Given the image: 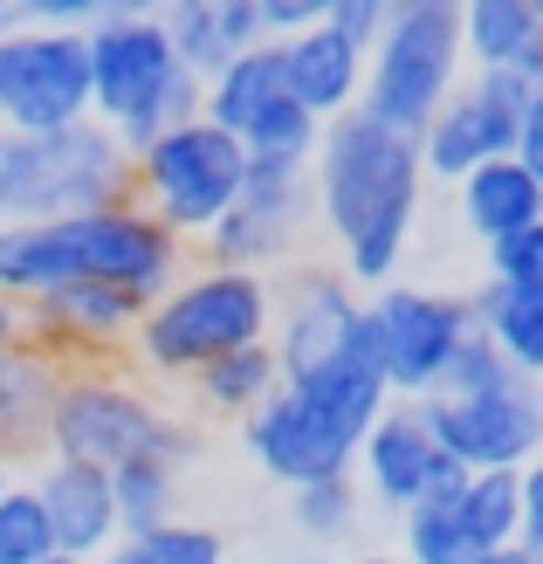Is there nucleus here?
I'll use <instances>...</instances> for the list:
<instances>
[{"label":"nucleus","instance_id":"9d476101","mask_svg":"<svg viewBox=\"0 0 543 564\" xmlns=\"http://www.w3.org/2000/svg\"><path fill=\"white\" fill-rule=\"evenodd\" d=\"M317 228V200H309V165L303 159H248L241 200L227 207V220L199 241L207 269H235V275H282L296 262L303 235Z\"/></svg>","mask_w":543,"mask_h":564},{"label":"nucleus","instance_id":"f704fd0d","mask_svg":"<svg viewBox=\"0 0 543 564\" xmlns=\"http://www.w3.org/2000/svg\"><path fill=\"white\" fill-rule=\"evenodd\" d=\"M324 21L345 35L351 48H379V35H385V21H392V0H324Z\"/></svg>","mask_w":543,"mask_h":564},{"label":"nucleus","instance_id":"aec40b11","mask_svg":"<svg viewBox=\"0 0 543 564\" xmlns=\"http://www.w3.org/2000/svg\"><path fill=\"white\" fill-rule=\"evenodd\" d=\"M275 48H282V83H290V97H296L303 118L330 124V118H351V110H358V97H365V63H371V55L351 48L330 21L303 28L296 42H275Z\"/></svg>","mask_w":543,"mask_h":564},{"label":"nucleus","instance_id":"4be33fe9","mask_svg":"<svg viewBox=\"0 0 543 564\" xmlns=\"http://www.w3.org/2000/svg\"><path fill=\"white\" fill-rule=\"evenodd\" d=\"M454 200H461V228L481 248H502L509 235H523V228L543 220V186L517 159H496V165H481V173H468L454 186Z\"/></svg>","mask_w":543,"mask_h":564},{"label":"nucleus","instance_id":"0eeeda50","mask_svg":"<svg viewBox=\"0 0 543 564\" xmlns=\"http://www.w3.org/2000/svg\"><path fill=\"white\" fill-rule=\"evenodd\" d=\"M468 83L461 55V0H392V21L365 63L358 110L399 138H426V124L447 110V97Z\"/></svg>","mask_w":543,"mask_h":564},{"label":"nucleus","instance_id":"e433bc0d","mask_svg":"<svg viewBox=\"0 0 543 564\" xmlns=\"http://www.w3.org/2000/svg\"><path fill=\"white\" fill-rule=\"evenodd\" d=\"M517 165L543 186V90L530 97V110H523V124H517Z\"/></svg>","mask_w":543,"mask_h":564},{"label":"nucleus","instance_id":"9b49d317","mask_svg":"<svg viewBox=\"0 0 543 564\" xmlns=\"http://www.w3.org/2000/svg\"><path fill=\"white\" fill-rule=\"evenodd\" d=\"M165 406L118 365H76L55 379V406H48V462H90V468H118L159 434Z\"/></svg>","mask_w":543,"mask_h":564},{"label":"nucleus","instance_id":"4c0bfd02","mask_svg":"<svg viewBox=\"0 0 543 564\" xmlns=\"http://www.w3.org/2000/svg\"><path fill=\"white\" fill-rule=\"evenodd\" d=\"M14 345H28V310L14 296H0V351H14Z\"/></svg>","mask_w":543,"mask_h":564},{"label":"nucleus","instance_id":"dca6fc26","mask_svg":"<svg viewBox=\"0 0 543 564\" xmlns=\"http://www.w3.org/2000/svg\"><path fill=\"white\" fill-rule=\"evenodd\" d=\"M145 317V303L124 290H104V282H76V290H55L42 303H28V345L48 365H118L131 351V330Z\"/></svg>","mask_w":543,"mask_h":564},{"label":"nucleus","instance_id":"49530a36","mask_svg":"<svg viewBox=\"0 0 543 564\" xmlns=\"http://www.w3.org/2000/svg\"><path fill=\"white\" fill-rule=\"evenodd\" d=\"M536 90H543V63H536Z\"/></svg>","mask_w":543,"mask_h":564},{"label":"nucleus","instance_id":"473e14b6","mask_svg":"<svg viewBox=\"0 0 543 564\" xmlns=\"http://www.w3.org/2000/svg\"><path fill=\"white\" fill-rule=\"evenodd\" d=\"M509 379H517V372H509V358H502L481 330H468V345L454 351L441 392H496V386H509Z\"/></svg>","mask_w":543,"mask_h":564},{"label":"nucleus","instance_id":"a878e982","mask_svg":"<svg viewBox=\"0 0 543 564\" xmlns=\"http://www.w3.org/2000/svg\"><path fill=\"white\" fill-rule=\"evenodd\" d=\"M475 310V330L509 358V372L543 386V290H517V282H481L468 296Z\"/></svg>","mask_w":543,"mask_h":564},{"label":"nucleus","instance_id":"2eb2a0df","mask_svg":"<svg viewBox=\"0 0 543 564\" xmlns=\"http://www.w3.org/2000/svg\"><path fill=\"white\" fill-rule=\"evenodd\" d=\"M530 97H536V76H468L420 138L426 180L461 186L468 173H481V165L517 159V124H523Z\"/></svg>","mask_w":543,"mask_h":564},{"label":"nucleus","instance_id":"a211bd4d","mask_svg":"<svg viewBox=\"0 0 543 564\" xmlns=\"http://www.w3.org/2000/svg\"><path fill=\"white\" fill-rule=\"evenodd\" d=\"M35 502L48 517V538L63 557H83V564H104L118 551L124 523H118V496H110V468H90V462H42L35 482Z\"/></svg>","mask_w":543,"mask_h":564},{"label":"nucleus","instance_id":"7ed1b4c3","mask_svg":"<svg viewBox=\"0 0 543 564\" xmlns=\"http://www.w3.org/2000/svg\"><path fill=\"white\" fill-rule=\"evenodd\" d=\"M392 406V386L371 358V337L358 324L351 351H337L330 365L303 379H282V392L241 427L248 462L282 489L303 482H330V475H351L365 434L379 427V413Z\"/></svg>","mask_w":543,"mask_h":564},{"label":"nucleus","instance_id":"58836bf2","mask_svg":"<svg viewBox=\"0 0 543 564\" xmlns=\"http://www.w3.org/2000/svg\"><path fill=\"white\" fill-rule=\"evenodd\" d=\"M523 523H543V462L523 468Z\"/></svg>","mask_w":543,"mask_h":564},{"label":"nucleus","instance_id":"4468645a","mask_svg":"<svg viewBox=\"0 0 543 564\" xmlns=\"http://www.w3.org/2000/svg\"><path fill=\"white\" fill-rule=\"evenodd\" d=\"M269 290H275L269 351L282 365V379H303V372H317V365H330L337 351H351V337L365 324V290L345 269L290 262Z\"/></svg>","mask_w":543,"mask_h":564},{"label":"nucleus","instance_id":"6e6552de","mask_svg":"<svg viewBox=\"0 0 543 564\" xmlns=\"http://www.w3.org/2000/svg\"><path fill=\"white\" fill-rule=\"evenodd\" d=\"M241 180H248L241 138H227L207 118L173 124V131H159L152 145L131 152V200L145 207L159 228H173L186 248H199L227 220V207L241 200Z\"/></svg>","mask_w":543,"mask_h":564},{"label":"nucleus","instance_id":"ddd939ff","mask_svg":"<svg viewBox=\"0 0 543 564\" xmlns=\"http://www.w3.org/2000/svg\"><path fill=\"white\" fill-rule=\"evenodd\" d=\"M441 455L468 475H523L543 462V386L509 379L496 392H434L420 400Z\"/></svg>","mask_w":543,"mask_h":564},{"label":"nucleus","instance_id":"6ab92c4d","mask_svg":"<svg viewBox=\"0 0 543 564\" xmlns=\"http://www.w3.org/2000/svg\"><path fill=\"white\" fill-rule=\"evenodd\" d=\"M199 462V434L186 427V420L165 413L159 420V434L138 447L131 462L110 468V496H118V523H124V538H138V530H159V523H173L180 517V482H186V468Z\"/></svg>","mask_w":543,"mask_h":564},{"label":"nucleus","instance_id":"393cba45","mask_svg":"<svg viewBox=\"0 0 543 564\" xmlns=\"http://www.w3.org/2000/svg\"><path fill=\"white\" fill-rule=\"evenodd\" d=\"M282 97H290V83H282V48L269 42V48H254V55H235V63L199 90V118L220 124L227 138H248Z\"/></svg>","mask_w":543,"mask_h":564},{"label":"nucleus","instance_id":"72a5a7b5","mask_svg":"<svg viewBox=\"0 0 543 564\" xmlns=\"http://www.w3.org/2000/svg\"><path fill=\"white\" fill-rule=\"evenodd\" d=\"M489 275L517 282V290H543V220L523 235H509L502 248H489Z\"/></svg>","mask_w":543,"mask_h":564},{"label":"nucleus","instance_id":"423d86ee","mask_svg":"<svg viewBox=\"0 0 543 564\" xmlns=\"http://www.w3.org/2000/svg\"><path fill=\"white\" fill-rule=\"evenodd\" d=\"M131 200V152L97 118L69 131H0V228L76 220Z\"/></svg>","mask_w":543,"mask_h":564},{"label":"nucleus","instance_id":"f8f14e48","mask_svg":"<svg viewBox=\"0 0 543 564\" xmlns=\"http://www.w3.org/2000/svg\"><path fill=\"white\" fill-rule=\"evenodd\" d=\"M90 124V42L83 28L21 21L0 42V131H69Z\"/></svg>","mask_w":543,"mask_h":564},{"label":"nucleus","instance_id":"2f4dec72","mask_svg":"<svg viewBox=\"0 0 543 564\" xmlns=\"http://www.w3.org/2000/svg\"><path fill=\"white\" fill-rule=\"evenodd\" d=\"M55 557V538H48V517L28 482H14L0 496V564H42Z\"/></svg>","mask_w":543,"mask_h":564},{"label":"nucleus","instance_id":"ea45409f","mask_svg":"<svg viewBox=\"0 0 543 564\" xmlns=\"http://www.w3.org/2000/svg\"><path fill=\"white\" fill-rule=\"evenodd\" d=\"M517 551H523L530 564H543V523H523V538H517Z\"/></svg>","mask_w":543,"mask_h":564},{"label":"nucleus","instance_id":"c9c22d12","mask_svg":"<svg viewBox=\"0 0 543 564\" xmlns=\"http://www.w3.org/2000/svg\"><path fill=\"white\" fill-rule=\"evenodd\" d=\"M254 8H262L269 42H296L303 28H317V21H324V0H254Z\"/></svg>","mask_w":543,"mask_h":564},{"label":"nucleus","instance_id":"5701e85b","mask_svg":"<svg viewBox=\"0 0 543 564\" xmlns=\"http://www.w3.org/2000/svg\"><path fill=\"white\" fill-rule=\"evenodd\" d=\"M55 379H63V365H48L35 345L0 351V455H8V462L42 455L48 406H55Z\"/></svg>","mask_w":543,"mask_h":564},{"label":"nucleus","instance_id":"a19ab883","mask_svg":"<svg viewBox=\"0 0 543 564\" xmlns=\"http://www.w3.org/2000/svg\"><path fill=\"white\" fill-rule=\"evenodd\" d=\"M345 564H406V557H399V551H351Z\"/></svg>","mask_w":543,"mask_h":564},{"label":"nucleus","instance_id":"79ce46f5","mask_svg":"<svg viewBox=\"0 0 543 564\" xmlns=\"http://www.w3.org/2000/svg\"><path fill=\"white\" fill-rule=\"evenodd\" d=\"M475 564H530V557H523L517 544H509V551H489V557H475Z\"/></svg>","mask_w":543,"mask_h":564},{"label":"nucleus","instance_id":"7c9ffc66","mask_svg":"<svg viewBox=\"0 0 543 564\" xmlns=\"http://www.w3.org/2000/svg\"><path fill=\"white\" fill-rule=\"evenodd\" d=\"M399 557L406 564H475L461 523H454V496L447 502H413L399 517Z\"/></svg>","mask_w":543,"mask_h":564},{"label":"nucleus","instance_id":"c03bdc74","mask_svg":"<svg viewBox=\"0 0 543 564\" xmlns=\"http://www.w3.org/2000/svg\"><path fill=\"white\" fill-rule=\"evenodd\" d=\"M8 489H14V462H8V455H0V496H8Z\"/></svg>","mask_w":543,"mask_h":564},{"label":"nucleus","instance_id":"c756f323","mask_svg":"<svg viewBox=\"0 0 543 564\" xmlns=\"http://www.w3.org/2000/svg\"><path fill=\"white\" fill-rule=\"evenodd\" d=\"M104 564H227V544H220V530L173 517V523H159V530L118 538V551H110Z\"/></svg>","mask_w":543,"mask_h":564},{"label":"nucleus","instance_id":"39448f33","mask_svg":"<svg viewBox=\"0 0 543 564\" xmlns=\"http://www.w3.org/2000/svg\"><path fill=\"white\" fill-rule=\"evenodd\" d=\"M275 317L269 275H235V269H186L131 330V351L152 379H193L199 365H214L241 345H262Z\"/></svg>","mask_w":543,"mask_h":564},{"label":"nucleus","instance_id":"cd10ccee","mask_svg":"<svg viewBox=\"0 0 543 564\" xmlns=\"http://www.w3.org/2000/svg\"><path fill=\"white\" fill-rule=\"evenodd\" d=\"M290 523H296V538L317 544V551L351 544L358 523H365V489H358V475H330V482L290 489Z\"/></svg>","mask_w":543,"mask_h":564},{"label":"nucleus","instance_id":"1a4fd4ad","mask_svg":"<svg viewBox=\"0 0 543 564\" xmlns=\"http://www.w3.org/2000/svg\"><path fill=\"white\" fill-rule=\"evenodd\" d=\"M475 310L454 290H420V282H385V290L365 296V337L371 358L392 386V400H434L454 351L468 345Z\"/></svg>","mask_w":543,"mask_h":564},{"label":"nucleus","instance_id":"f257e3e1","mask_svg":"<svg viewBox=\"0 0 543 564\" xmlns=\"http://www.w3.org/2000/svg\"><path fill=\"white\" fill-rule=\"evenodd\" d=\"M420 193H426V165L413 138L371 124L365 110L330 118L317 131V159H309L317 228L330 235L337 269L365 296L399 282V262H406L413 228H420Z\"/></svg>","mask_w":543,"mask_h":564},{"label":"nucleus","instance_id":"f03ea898","mask_svg":"<svg viewBox=\"0 0 543 564\" xmlns=\"http://www.w3.org/2000/svg\"><path fill=\"white\" fill-rule=\"evenodd\" d=\"M186 269H193V248L173 228H159L138 200L76 214V220L0 228V296H14L21 310L55 290H76V282H104V290H124L152 310Z\"/></svg>","mask_w":543,"mask_h":564},{"label":"nucleus","instance_id":"20e7f679","mask_svg":"<svg viewBox=\"0 0 543 564\" xmlns=\"http://www.w3.org/2000/svg\"><path fill=\"white\" fill-rule=\"evenodd\" d=\"M83 42H90V118L124 152L199 118V90L207 83H193L173 63V42H165L152 8H104L83 28Z\"/></svg>","mask_w":543,"mask_h":564},{"label":"nucleus","instance_id":"b1692460","mask_svg":"<svg viewBox=\"0 0 543 564\" xmlns=\"http://www.w3.org/2000/svg\"><path fill=\"white\" fill-rule=\"evenodd\" d=\"M186 392H193V406L207 420H235V427H248V420L282 392V365H275L269 337H262V345H241V351H227L214 365H199V372L186 379Z\"/></svg>","mask_w":543,"mask_h":564},{"label":"nucleus","instance_id":"412c9836","mask_svg":"<svg viewBox=\"0 0 543 564\" xmlns=\"http://www.w3.org/2000/svg\"><path fill=\"white\" fill-rule=\"evenodd\" d=\"M461 55L468 76H536L543 21L530 0H461Z\"/></svg>","mask_w":543,"mask_h":564},{"label":"nucleus","instance_id":"f3484780","mask_svg":"<svg viewBox=\"0 0 543 564\" xmlns=\"http://www.w3.org/2000/svg\"><path fill=\"white\" fill-rule=\"evenodd\" d=\"M441 462H447V455H441L434 427H426V413H420L413 400H392V406L379 413V427L365 434L351 475H358V489L379 502V510L406 517L413 502H426V489H434V468H441Z\"/></svg>","mask_w":543,"mask_h":564},{"label":"nucleus","instance_id":"a18cd8bd","mask_svg":"<svg viewBox=\"0 0 543 564\" xmlns=\"http://www.w3.org/2000/svg\"><path fill=\"white\" fill-rule=\"evenodd\" d=\"M42 564H83V557H63V551H55V557H42Z\"/></svg>","mask_w":543,"mask_h":564},{"label":"nucleus","instance_id":"37998d69","mask_svg":"<svg viewBox=\"0 0 543 564\" xmlns=\"http://www.w3.org/2000/svg\"><path fill=\"white\" fill-rule=\"evenodd\" d=\"M14 28H21V8H8V0H0V42H8Z\"/></svg>","mask_w":543,"mask_h":564},{"label":"nucleus","instance_id":"c85d7f7f","mask_svg":"<svg viewBox=\"0 0 543 564\" xmlns=\"http://www.w3.org/2000/svg\"><path fill=\"white\" fill-rule=\"evenodd\" d=\"M159 28L173 42V63L193 76V83H214L227 69V42H220V0H173L159 8Z\"/></svg>","mask_w":543,"mask_h":564},{"label":"nucleus","instance_id":"bb28decb","mask_svg":"<svg viewBox=\"0 0 543 564\" xmlns=\"http://www.w3.org/2000/svg\"><path fill=\"white\" fill-rule=\"evenodd\" d=\"M454 523L475 557L509 551L523 538V475H468V489L454 496Z\"/></svg>","mask_w":543,"mask_h":564}]
</instances>
